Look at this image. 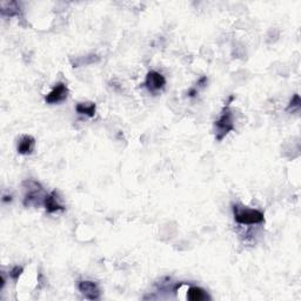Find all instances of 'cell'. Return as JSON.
I'll return each mask as SVG.
<instances>
[{
    "label": "cell",
    "instance_id": "9c48e42d",
    "mask_svg": "<svg viewBox=\"0 0 301 301\" xmlns=\"http://www.w3.org/2000/svg\"><path fill=\"white\" fill-rule=\"evenodd\" d=\"M0 11L6 17H14L20 12V6L17 1H1L0 2Z\"/></svg>",
    "mask_w": 301,
    "mask_h": 301
},
{
    "label": "cell",
    "instance_id": "5b68a950",
    "mask_svg": "<svg viewBox=\"0 0 301 301\" xmlns=\"http://www.w3.org/2000/svg\"><path fill=\"white\" fill-rule=\"evenodd\" d=\"M78 290L88 300H98L100 298V290H99L98 285L93 281H78Z\"/></svg>",
    "mask_w": 301,
    "mask_h": 301
},
{
    "label": "cell",
    "instance_id": "7c38bea8",
    "mask_svg": "<svg viewBox=\"0 0 301 301\" xmlns=\"http://www.w3.org/2000/svg\"><path fill=\"white\" fill-rule=\"evenodd\" d=\"M300 105H301V101H300L299 94H294V95H293V98L291 99L290 104H288L287 111H288V112H291V111H292V112L299 111Z\"/></svg>",
    "mask_w": 301,
    "mask_h": 301
},
{
    "label": "cell",
    "instance_id": "8fae6325",
    "mask_svg": "<svg viewBox=\"0 0 301 301\" xmlns=\"http://www.w3.org/2000/svg\"><path fill=\"white\" fill-rule=\"evenodd\" d=\"M76 110L79 114L86 116L88 118H93L95 116V111H97V105L94 102H79L76 106Z\"/></svg>",
    "mask_w": 301,
    "mask_h": 301
},
{
    "label": "cell",
    "instance_id": "7a4b0ae2",
    "mask_svg": "<svg viewBox=\"0 0 301 301\" xmlns=\"http://www.w3.org/2000/svg\"><path fill=\"white\" fill-rule=\"evenodd\" d=\"M23 187L25 190V197H24V206L31 207V206H40L44 205V200L46 198L45 190L42 184L33 179H27L23 182Z\"/></svg>",
    "mask_w": 301,
    "mask_h": 301
},
{
    "label": "cell",
    "instance_id": "ba28073f",
    "mask_svg": "<svg viewBox=\"0 0 301 301\" xmlns=\"http://www.w3.org/2000/svg\"><path fill=\"white\" fill-rule=\"evenodd\" d=\"M34 146H36V139L31 135H24L21 136L19 142H18V153L21 156H27L31 154L34 150Z\"/></svg>",
    "mask_w": 301,
    "mask_h": 301
},
{
    "label": "cell",
    "instance_id": "30bf717a",
    "mask_svg": "<svg viewBox=\"0 0 301 301\" xmlns=\"http://www.w3.org/2000/svg\"><path fill=\"white\" fill-rule=\"evenodd\" d=\"M187 299L190 301H204V300H209L211 298L203 288L192 286L188 288L187 291Z\"/></svg>",
    "mask_w": 301,
    "mask_h": 301
},
{
    "label": "cell",
    "instance_id": "8992f818",
    "mask_svg": "<svg viewBox=\"0 0 301 301\" xmlns=\"http://www.w3.org/2000/svg\"><path fill=\"white\" fill-rule=\"evenodd\" d=\"M68 95V88L64 83H58L53 89L45 97V101L47 104H59L64 101Z\"/></svg>",
    "mask_w": 301,
    "mask_h": 301
},
{
    "label": "cell",
    "instance_id": "52a82bcc",
    "mask_svg": "<svg viewBox=\"0 0 301 301\" xmlns=\"http://www.w3.org/2000/svg\"><path fill=\"white\" fill-rule=\"evenodd\" d=\"M44 206L46 209V212L49 214L63 212V211H65L64 205H61L60 200H59V195L55 191L51 192V193L46 195L44 200Z\"/></svg>",
    "mask_w": 301,
    "mask_h": 301
},
{
    "label": "cell",
    "instance_id": "6da1fadb",
    "mask_svg": "<svg viewBox=\"0 0 301 301\" xmlns=\"http://www.w3.org/2000/svg\"><path fill=\"white\" fill-rule=\"evenodd\" d=\"M233 99V95L229 97L228 101L226 102L225 106L222 108L219 119L215 120V123H214V132H215L216 141H221L229 132L234 131L235 129L233 122V113H232L231 110V102Z\"/></svg>",
    "mask_w": 301,
    "mask_h": 301
},
{
    "label": "cell",
    "instance_id": "3957f363",
    "mask_svg": "<svg viewBox=\"0 0 301 301\" xmlns=\"http://www.w3.org/2000/svg\"><path fill=\"white\" fill-rule=\"evenodd\" d=\"M233 213L235 222H238L239 225L252 226L265 222V215L258 210L247 209V207L240 206V205H234Z\"/></svg>",
    "mask_w": 301,
    "mask_h": 301
},
{
    "label": "cell",
    "instance_id": "4fadbf2b",
    "mask_svg": "<svg viewBox=\"0 0 301 301\" xmlns=\"http://www.w3.org/2000/svg\"><path fill=\"white\" fill-rule=\"evenodd\" d=\"M23 272H24V268L21 267V266H14V267L11 269L10 277L13 279L14 281H17L18 279L20 278V275L23 274Z\"/></svg>",
    "mask_w": 301,
    "mask_h": 301
},
{
    "label": "cell",
    "instance_id": "5bb4252c",
    "mask_svg": "<svg viewBox=\"0 0 301 301\" xmlns=\"http://www.w3.org/2000/svg\"><path fill=\"white\" fill-rule=\"evenodd\" d=\"M7 201H12V197L10 195V197H8V195H4V197H2V203H7Z\"/></svg>",
    "mask_w": 301,
    "mask_h": 301
},
{
    "label": "cell",
    "instance_id": "277c9868",
    "mask_svg": "<svg viewBox=\"0 0 301 301\" xmlns=\"http://www.w3.org/2000/svg\"><path fill=\"white\" fill-rule=\"evenodd\" d=\"M166 85V79L163 74L157 71H151L147 73L145 80V86L150 92H158Z\"/></svg>",
    "mask_w": 301,
    "mask_h": 301
}]
</instances>
